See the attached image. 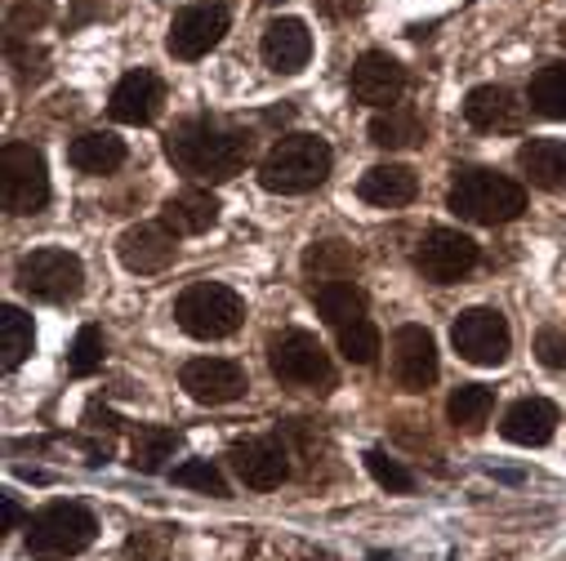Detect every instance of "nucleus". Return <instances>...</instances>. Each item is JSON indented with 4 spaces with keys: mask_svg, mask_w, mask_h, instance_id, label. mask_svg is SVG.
<instances>
[{
    "mask_svg": "<svg viewBox=\"0 0 566 561\" xmlns=\"http://www.w3.org/2000/svg\"><path fill=\"white\" fill-rule=\"evenodd\" d=\"M166 157L179 174L188 179H206V183H228L245 170L250 161V134L219 125L210 116H192L179 120L166 138Z\"/></svg>",
    "mask_w": 566,
    "mask_h": 561,
    "instance_id": "f257e3e1",
    "label": "nucleus"
},
{
    "mask_svg": "<svg viewBox=\"0 0 566 561\" xmlns=\"http://www.w3.org/2000/svg\"><path fill=\"white\" fill-rule=\"evenodd\" d=\"M331 166H335V152H331L326 138L286 134V138H276L272 152L263 157L259 183L268 192H281V197H300V192H313L317 183H326Z\"/></svg>",
    "mask_w": 566,
    "mask_h": 561,
    "instance_id": "f03ea898",
    "label": "nucleus"
},
{
    "mask_svg": "<svg viewBox=\"0 0 566 561\" xmlns=\"http://www.w3.org/2000/svg\"><path fill=\"white\" fill-rule=\"evenodd\" d=\"M447 205L469 223L500 227V223H513L526 210V192H522V183H513V179H504L486 166H469V170H455Z\"/></svg>",
    "mask_w": 566,
    "mask_h": 561,
    "instance_id": "7ed1b4c3",
    "label": "nucleus"
},
{
    "mask_svg": "<svg viewBox=\"0 0 566 561\" xmlns=\"http://www.w3.org/2000/svg\"><path fill=\"white\" fill-rule=\"evenodd\" d=\"M175 321H179L184 335L214 343V339H228V335L241 330L245 304H241L237 290L219 286V280H197V286H188V290L175 299Z\"/></svg>",
    "mask_w": 566,
    "mask_h": 561,
    "instance_id": "20e7f679",
    "label": "nucleus"
},
{
    "mask_svg": "<svg viewBox=\"0 0 566 561\" xmlns=\"http://www.w3.org/2000/svg\"><path fill=\"white\" fill-rule=\"evenodd\" d=\"M94 512L81 504H50L36 517H28V552L36 561H67L76 552H85L94 543Z\"/></svg>",
    "mask_w": 566,
    "mask_h": 561,
    "instance_id": "39448f33",
    "label": "nucleus"
},
{
    "mask_svg": "<svg viewBox=\"0 0 566 561\" xmlns=\"http://www.w3.org/2000/svg\"><path fill=\"white\" fill-rule=\"evenodd\" d=\"M268 366L281 383L291 388H313V392H331L335 388V366L326 357V348L304 335V330H281L268 339Z\"/></svg>",
    "mask_w": 566,
    "mask_h": 561,
    "instance_id": "423d86ee",
    "label": "nucleus"
},
{
    "mask_svg": "<svg viewBox=\"0 0 566 561\" xmlns=\"http://www.w3.org/2000/svg\"><path fill=\"white\" fill-rule=\"evenodd\" d=\"M19 286L41 304H72L85 286V263L72 250H32L19 258Z\"/></svg>",
    "mask_w": 566,
    "mask_h": 561,
    "instance_id": "0eeeda50",
    "label": "nucleus"
},
{
    "mask_svg": "<svg viewBox=\"0 0 566 561\" xmlns=\"http://www.w3.org/2000/svg\"><path fill=\"white\" fill-rule=\"evenodd\" d=\"M0 192H6L10 214H41L50 205L45 157L32 144H10L0 152Z\"/></svg>",
    "mask_w": 566,
    "mask_h": 561,
    "instance_id": "6e6552de",
    "label": "nucleus"
},
{
    "mask_svg": "<svg viewBox=\"0 0 566 561\" xmlns=\"http://www.w3.org/2000/svg\"><path fill=\"white\" fill-rule=\"evenodd\" d=\"M451 343H455V352H460L469 366L495 370V366H504L509 352H513V330H509V321H504L500 308H469V313L455 317Z\"/></svg>",
    "mask_w": 566,
    "mask_h": 561,
    "instance_id": "1a4fd4ad",
    "label": "nucleus"
},
{
    "mask_svg": "<svg viewBox=\"0 0 566 561\" xmlns=\"http://www.w3.org/2000/svg\"><path fill=\"white\" fill-rule=\"evenodd\" d=\"M478 258H482L478 241L455 227L423 232V241L415 250V267L423 272V280H433V286H455V280H464L478 267Z\"/></svg>",
    "mask_w": 566,
    "mask_h": 561,
    "instance_id": "9d476101",
    "label": "nucleus"
},
{
    "mask_svg": "<svg viewBox=\"0 0 566 561\" xmlns=\"http://www.w3.org/2000/svg\"><path fill=\"white\" fill-rule=\"evenodd\" d=\"M228 6H219V0H201V6H184L170 23V36H166V50L179 59V63H192L201 54H210L223 36H228Z\"/></svg>",
    "mask_w": 566,
    "mask_h": 561,
    "instance_id": "9b49d317",
    "label": "nucleus"
},
{
    "mask_svg": "<svg viewBox=\"0 0 566 561\" xmlns=\"http://www.w3.org/2000/svg\"><path fill=\"white\" fill-rule=\"evenodd\" d=\"M438 343L423 326H401L392 335V379L401 392H429L438 383Z\"/></svg>",
    "mask_w": 566,
    "mask_h": 561,
    "instance_id": "f8f14e48",
    "label": "nucleus"
},
{
    "mask_svg": "<svg viewBox=\"0 0 566 561\" xmlns=\"http://www.w3.org/2000/svg\"><path fill=\"white\" fill-rule=\"evenodd\" d=\"M179 254V236L166 227V223H134L120 232L116 241V258L138 272V276H153V272H166Z\"/></svg>",
    "mask_w": 566,
    "mask_h": 561,
    "instance_id": "ddd939ff",
    "label": "nucleus"
},
{
    "mask_svg": "<svg viewBox=\"0 0 566 561\" xmlns=\"http://www.w3.org/2000/svg\"><path fill=\"white\" fill-rule=\"evenodd\" d=\"M184 392L197 401V405H228L237 396H245V370L237 361H223V357H197L184 366L179 374Z\"/></svg>",
    "mask_w": 566,
    "mask_h": 561,
    "instance_id": "4468645a",
    "label": "nucleus"
},
{
    "mask_svg": "<svg viewBox=\"0 0 566 561\" xmlns=\"http://www.w3.org/2000/svg\"><path fill=\"white\" fill-rule=\"evenodd\" d=\"M161 103H166L161 76L148 72V67H138V72H129V76L116 81V89H112V98H107V112H112V120H120V125H148V120H157Z\"/></svg>",
    "mask_w": 566,
    "mask_h": 561,
    "instance_id": "2eb2a0df",
    "label": "nucleus"
},
{
    "mask_svg": "<svg viewBox=\"0 0 566 561\" xmlns=\"http://www.w3.org/2000/svg\"><path fill=\"white\" fill-rule=\"evenodd\" d=\"M232 468H237V477H241L250 490H276L281 481L291 477L286 446H281L276 437L237 442V446H232Z\"/></svg>",
    "mask_w": 566,
    "mask_h": 561,
    "instance_id": "dca6fc26",
    "label": "nucleus"
},
{
    "mask_svg": "<svg viewBox=\"0 0 566 561\" xmlns=\"http://www.w3.org/2000/svg\"><path fill=\"white\" fill-rule=\"evenodd\" d=\"M348 85H353V98H357V103H366V107H388V103H397V98L406 94V67H401L397 59H388L384 50H370V54H361V59L353 63Z\"/></svg>",
    "mask_w": 566,
    "mask_h": 561,
    "instance_id": "f3484780",
    "label": "nucleus"
},
{
    "mask_svg": "<svg viewBox=\"0 0 566 561\" xmlns=\"http://www.w3.org/2000/svg\"><path fill=\"white\" fill-rule=\"evenodd\" d=\"M263 63L276 72V76H295L308 67L313 59V32L304 19H272L263 28Z\"/></svg>",
    "mask_w": 566,
    "mask_h": 561,
    "instance_id": "a211bd4d",
    "label": "nucleus"
},
{
    "mask_svg": "<svg viewBox=\"0 0 566 561\" xmlns=\"http://www.w3.org/2000/svg\"><path fill=\"white\" fill-rule=\"evenodd\" d=\"M553 433H557V405L544 396H522L504 410L500 437L513 446H548Z\"/></svg>",
    "mask_w": 566,
    "mask_h": 561,
    "instance_id": "6ab92c4d",
    "label": "nucleus"
},
{
    "mask_svg": "<svg viewBox=\"0 0 566 561\" xmlns=\"http://www.w3.org/2000/svg\"><path fill=\"white\" fill-rule=\"evenodd\" d=\"M517 166L539 192H566V138H526Z\"/></svg>",
    "mask_w": 566,
    "mask_h": 561,
    "instance_id": "aec40b11",
    "label": "nucleus"
},
{
    "mask_svg": "<svg viewBox=\"0 0 566 561\" xmlns=\"http://www.w3.org/2000/svg\"><path fill=\"white\" fill-rule=\"evenodd\" d=\"M464 116L482 134H504V129H517L522 125V103L504 85H478L464 98Z\"/></svg>",
    "mask_w": 566,
    "mask_h": 561,
    "instance_id": "412c9836",
    "label": "nucleus"
},
{
    "mask_svg": "<svg viewBox=\"0 0 566 561\" xmlns=\"http://www.w3.org/2000/svg\"><path fill=\"white\" fill-rule=\"evenodd\" d=\"M415 192H419L415 170H410V166H392V161H388V166H370V170L361 174V183H357V197H361L366 205H379V210L410 205Z\"/></svg>",
    "mask_w": 566,
    "mask_h": 561,
    "instance_id": "4be33fe9",
    "label": "nucleus"
},
{
    "mask_svg": "<svg viewBox=\"0 0 566 561\" xmlns=\"http://www.w3.org/2000/svg\"><path fill=\"white\" fill-rule=\"evenodd\" d=\"M161 223H166L175 236H201V232H210V227L219 223V201H214L210 192H197V188L175 192V197H166V205H161Z\"/></svg>",
    "mask_w": 566,
    "mask_h": 561,
    "instance_id": "5701e85b",
    "label": "nucleus"
},
{
    "mask_svg": "<svg viewBox=\"0 0 566 561\" xmlns=\"http://www.w3.org/2000/svg\"><path fill=\"white\" fill-rule=\"evenodd\" d=\"M370 144L384 152H406V148H423L429 144V125L406 107H388L370 120Z\"/></svg>",
    "mask_w": 566,
    "mask_h": 561,
    "instance_id": "b1692460",
    "label": "nucleus"
},
{
    "mask_svg": "<svg viewBox=\"0 0 566 561\" xmlns=\"http://www.w3.org/2000/svg\"><path fill=\"white\" fill-rule=\"evenodd\" d=\"M67 161L81 170V174H116L125 166V144L116 134H103V129H90L81 138H72L67 148Z\"/></svg>",
    "mask_w": 566,
    "mask_h": 561,
    "instance_id": "393cba45",
    "label": "nucleus"
},
{
    "mask_svg": "<svg viewBox=\"0 0 566 561\" xmlns=\"http://www.w3.org/2000/svg\"><path fill=\"white\" fill-rule=\"evenodd\" d=\"M313 299H317V313L326 317V326H335V330L366 317V295L353 280H326V286L313 290Z\"/></svg>",
    "mask_w": 566,
    "mask_h": 561,
    "instance_id": "a878e982",
    "label": "nucleus"
},
{
    "mask_svg": "<svg viewBox=\"0 0 566 561\" xmlns=\"http://www.w3.org/2000/svg\"><path fill=\"white\" fill-rule=\"evenodd\" d=\"M495 410V392L486 383H460L451 396H447V414H451V424L464 428V433H482L486 428V419Z\"/></svg>",
    "mask_w": 566,
    "mask_h": 561,
    "instance_id": "bb28decb",
    "label": "nucleus"
},
{
    "mask_svg": "<svg viewBox=\"0 0 566 561\" xmlns=\"http://www.w3.org/2000/svg\"><path fill=\"white\" fill-rule=\"evenodd\" d=\"M32 343H36L32 317L23 308L6 304L0 308V352H6V370H19L28 361V352H32Z\"/></svg>",
    "mask_w": 566,
    "mask_h": 561,
    "instance_id": "cd10ccee",
    "label": "nucleus"
},
{
    "mask_svg": "<svg viewBox=\"0 0 566 561\" xmlns=\"http://www.w3.org/2000/svg\"><path fill=\"white\" fill-rule=\"evenodd\" d=\"M531 107L544 120H566V63H548L531 76Z\"/></svg>",
    "mask_w": 566,
    "mask_h": 561,
    "instance_id": "c85d7f7f",
    "label": "nucleus"
},
{
    "mask_svg": "<svg viewBox=\"0 0 566 561\" xmlns=\"http://www.w3.org/2000/svg\"><path fill=\"white\" fill-rule=\"evenodd\" d=\"M175 446H179V433H170V428H138L134 446H129V464L138 473H161L166 459L175 455Z\"/></svg>",
    "mask_w": 566,
    "mask_h": 561,
    "instance_id": "c756f323",
    "label": "nucleus"
},
{
    "mask_svg": "<svg viewBox=\"0 0 566 561\" xmlns=\"http://www.w3.org/2000/svg\"><path fill=\"white\" fill-rule=\"evenodd\" d=\"M353 267H357V254H353L344 241H322V245H313V250L304 254V272L317 276L322 286H326V280H344Z\"/></svg>",
    "mask_w": 566,
    "mask_h": 561,
    "instance_id": "7c9ffc66",
    "label": "nucleus"
},
{
    "mask_svg": "<svg viewBox=\"0 0 566 561\" xmlns=\"http://www.w3.org/2000/svg\"><path fill=\"white\" fill-rule=\"evenodd\" d=\"M335 335H339V352L353 366H375V357H379V330L366 317L353 321V326H344V330H335Z\"/></svg>",
    "mask_w": 566,
    "mask_h": 561,
    "instance_id": "2f4dec72",
    "label": "nucleus"
},
{
    "mask_svg": "<svg viewBox=\"0 0 566 561\" xmlns=\"http://www.w3.org/2000/svg\"><path fill=\"white\" fill-rule=\"evenodd\" d=\"M175 486H192V490H206V495H214V499H228V481H223V473H219L210 459H188V464H179V468H175Z\"/></svg>",
    "mask_w": 566,
    "mask_h": 561,
    "instance_id": "473e14b6",
    "label": "nucleus"
},
{
    "mask_svg": "<svg viewBox=\"0 0 566 561\" xmlns=\"http://www.w3.org/2000/svg\"><path fill=\"white\" fill-rule=\"evenodd\" d=\"M98 366H103V330H98V326H85V330L76 335V343H72L67 370H72L76 379H85V374H94Z\"/></svg>",
    "mask_w": 566,
    "mask_h": 561,
    "instance_id": "72a5a7b5",
    "label": "nucleus"
},
{
    "mask_svg": "<svg viewBox=\"0 0 566 561\" xmlns=\"http://www.w3.org/2000/svg\"><path fill=\"white\" fill-rule=\"evenodd\" d=\"M366 468H370V477H375L384 490H392V495H410V490H415L410 468H401V464L388 459L384 451H366Z\"/></svg>",
    "mask_w": 566,
    "mask_h": 561,
    "instance_id": "f704fd0d",
    "label": "nucleus"
},
{
    "mask_svg": "<svg viewBox=\"0 0 566 561\" xmlns=\"http://www.w3.org/2000/svg\"><path fill=\"white\" fill-rule=\"evenodd\" d=\"M535 357L544 370H566V330L562 326H544L535 335Z\"/></svg>",
    "mask_w": 566,
    "mask_h": 561,
    "instance_id": "c9c22d12",
    "label": "nucleus"
},
{
    "mask_svg": "<svg viewBox=\"0 0 566 561\" xmlns=\"http://www.w3.org/2000/svg\"><path fill=\"white\" fill-rule=\"evenodd\" d=\"M45 19H50V0H36V6H19V10H10V32H14V36H19V32H36Z\"/></svg>",
    "mask_w": 566,
    "mask_h": 561,
    "instance_id": "e433bc0d",
    "label": "nucleus"
},
{
    "mask_svg": "<svg viewBox=\"0 0 566 561\" xmlns=\"http://www.w3.org/2000/svg\"><path fill=\"white\" fill-rule=\"evenodd\" d=\"M326 19H357L361 14V0H317Z\"/></svg>",
    "mask_w": 566,
    "mask_h": 561,
    "instance_id": "4c0bfd02",
    "label": "nucleus"
},
{
    "mask_svg": "<svg viewBox=\"0 0 566 561\" xmlns=\"http://www.w3.org/2000/svg\"><path fill=\"white\" fill-rule=\"evenodd\" d=\"M0 517H6V530H19V526H23V508H19V499H14V495L0 499Z\"/></svg>",
    "mask_w": 566,
    "mask_h": 561,
    "instance_id": "58836bf2",
    "label": "nucleus"
},
{
    "mask_svg": "<svg viewBox=\"0 0 566 561\" xmlns=\"http://www.w3.org/2000/svg\"><path fill=\"white\" fill-rule=\"evenodd\" d=\"M370 561H397L392 552H370Z\"/></svg>",
    "mask_w": 566,
    "mask_h": 561,
    "instance_id": "ea45409f",
    "label": "nucleus"
},
{
    "mask_svg": "<svg viewBox=\"0 0 566 561\" xmlns=\"http://www.w3.org/2000/svg\"><path fill=\"white\" fill-rule=\"evenodd\" d=\"M308 561H313V557H308Z\"/></svg>",
    "mask_w": 566,
    "mask_h": 561,
    "instance_id": "a19ab883",
    "label": "nucleus"
}]
</instances>
